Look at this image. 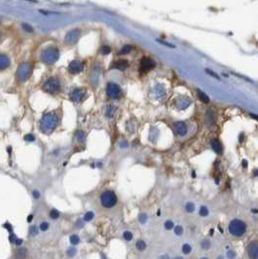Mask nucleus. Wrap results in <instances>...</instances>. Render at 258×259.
<instances>
[{
    "instance_id": "f257e3e1",
    "label": "nucleus",
    "mask_w": 258,
    "mask_h": 259,
    "mask_svg": "<svg viewBox=\"0 0 258 259\" xmlns=\"http://www.w3.org/2000/svg\"><path fill=\"white\" fill-rule=\"evenodd\" d=\"M59 123V117L55 112H49L43 115L40 120L39 128L43 134H51V132L58 127Z\"/></svg>"
},
{
    "instance_id": "f03ea898",
    "label": "nucleus",
    "mask_w": 258,
    "mask_h": 259,
    "mask_svg": "<svg viewBox=\"0 0 258 259\" xmlns=\"http://www.w3.org/2000/svg\"><path fill=\"white\" fill-rule=\"evenodd\" d=\"M59 50L55 47H49L45 50H43L41 53V59L42 61L46 64H54L59 59Z\"/></svg>"
},
{
    "instance_id": "7ed1b4c3",
    "label": "nucleus",
    "mask_w": 258,
    "mask_h": 259,
    "mask_svg": "<svg viewBox=\"0 0 258 259\" xmlns=\"http://www.w3.org/2000/svg\"><path fill=\"white\" fill-rule=\"evenodd\" d=\"M42 90L48 94L55 95L61 91V81L57 77H50L42 86Z\"/></svg>"
},
{
    "instance_id": "20e7f679",
    "label": "nucleus",
    "mask_w": 258,
    "mask_h": 259,
    "mask_svg": "<svg viewBox=\"0 0 258 259\" xmlns=\"http://www.w3.org/2000/svg\"><path fill=\"white\" fill-rule=\"evenodd\" d=\"M246 231V225L240 219H234L229 225V232L235 237H241Z\"/></svg>"
},
{
    "instance_id": "39448f33",
    "label": "nucleus",
    "mask_w": 258,
    "mask_h": 259,
    "mask_svg": "<svg viewBox=\"0 0 258 259\" xmlns=\"http://www.w3.org/2000/svg\"><path fill=\"white\" fill-rule=\"evenodd\" d=\"M117 196L113 191H104L100 196V203L102 207L106 208H111L117 204Z\"/></svg>"
},
{
    "instance_id": "423d86ee",
    "label": "nucleus",
    "mask_w": 258,
    "mask_h": 259,
    "mask_svg": "<svg viewBox=\"0 0 258 259\" xmlns=\"http://www.w3.org/2000/svg\"><path fill=\"white\" fill-rule=\"evenodd\" d=\"M122 90L120 88L119 85L115 84V83L110 82L106 86V95H108L110 98L113 99H118L121 97Z\"/></svg>"
},
{
    "instance_id": "0eeeda50",
    "label": "nucleus",
    "mask_w": 258,
    "mask_h": 259,
    "mask_svg": "<svg viewBox=\"0 0 258 259\" xmlns=\"http://www.w3.org/2000/svg\"><path fill=\"white\" fill-rule=\"evenodd\" d=\"M29 75H30V65L28 62H23L20 65L17 71V78L20 82H25L28 79Z\"/></svg>"
},
{
    "instance_id": "6e6552de",
    "label": "nucleus",
    "mask_w": 258,
    "mask_h": 259,
    "mask_svg": "<svg viewBox=\"0 0 258 259\" xmlns=\"http://www.w3.org/2000/svg\"><path fill=\"white\" fill-rule=\"evenodd\" d=\"M87 98V92L84 89H74L69 94V99L73 102L79 103Z\"/></svg>"
},
{
    "instance_id": "1a4fd4ad",
    "label": "nucleus",
    "mask_w": 258,
    "mask_h": 259,
    "mask_svg": "<svg viewBox=\"0 0 258 259\" xmlns=\"http://www.w3.org/2000/svg\"><path fill=\"white\" fill-rule=\"evenodd\" d=\"M80 36H81V32L79 29H73L66 34L64 41L67 45H74L79 40Z\"/></svg>"
},
{
    "instance_id": "9d476101",
    "label": "nucleus",
    "mask_w": 258,
    "mask_h": 259,
    "mask_svg": "<svg viewBox=\"0 0 258 259\" xmlns=\"http://www.w3.org/2000/svg\"><path fill=\"white\" fill-rule=\"evenodd\" d=\"M155 61H153L152 59L150 58H143L140 61V67H139V70L141 73H145V72H148L150 71L151 69H153L155 67Z\"/></svg>"
},
{
    "instance_id": "9b49d317",
    "label": "nucleus",
    "mask_w": 258,
    "mask_h": 259,
    "mask_svg": "<svg viewBox=\"0 0 258 259\" xmlns=\"http://www.w3.org/2000/svg\"><path fill=\"white\" fill-rule=\"evenodd\" d=\"M83 70V64L79 61H72L68 65V71L71 74H77Z\"/></svg>"
},
{
    "instance_id": "f8f14e48",
    "label": "nucleus",
    "mask_w": 258,
    "mask_h": 259,
    "mask_svg": "<svg viewBox=\"0 0 258 259\" xmlns=\"http://www.w3.org/2000/svg\"><path fill=\"white\" fill-rule=\"evenodd\" d=\"M247 253L251 258H258V241L251 242L247 247Z\"/></svg>"
},
{
    "instance_id": "ddd939ff",
    "label": "nucleus",
    "mask_w": 258,
    "mask_h": 259,
    "mask_svg": "<svg viewBox=\"0 0 258 259\" xmlns=\"http://www.w3.org/2000/svg\"><path fill=\"white\" fill-rule=\"evenodd\" d=\"M173 130L178 135H185L187 132V126L184 122H175L173 123Z\"/></svg>"
},
{
    "instance_id": "4468645a",
    "label": "nucleus",
    "mask_w": 258,
    "mask_h": 259,
    "mask_svg": "<svg viewBox=\"0 0 258 259\" xmlns=\"http://www.w3.org/2000/svg\"><path fill=\"white\" fill-rule=\"evenodd\" d=\"M129 66V62L126 61V59H119L116 62H114L112 64L111 68H116L119 69V70H125V69L128 68Z\"/></svg>"
},
{
    "instance_id": "2eb2a0df",
    "label": "nucleus",
    "mask_w": 258,
    "mask_h": 259,
    "mask_svg": "<svg viewBox=\"0 0 258 259\" xmlns=\"http://www.w3.org/2000/svg\"><path fill=\"white\" fill-rule=\"evenodd\" d=\"M210 145H212L214 152H216L217 154L222 153V145H221L220 141L218 140V139H216V138L212 139V140H210Z\"/></svg>"
},
{
    "instance_id": "dca6fc26",
    "label": "nucleus",
    "mask_w": 258,
    "mask_h": 259,
    "mask_svg": "<svg viewBox=\"0 0 258 259\" xmlns=\"http://www.w3.org/2000/svg\"><path fill=\"white\" fill-rule=\"evenodd\" d=\"M10 65V59L7 56L0 54V70H4Z\"/></svg>"
},
{
    "instance_id": "f3484780",
    "label": "nucleus",
    "mask_w": 258,
    "mask_h": 259,
    "mask_svg": "<svg viewBox=\"0 0 258 259\" xmlns=\"http://www.w3.org/2000/svg\"><path fill=\"white\" fill-rule=\"evenodd\" d=\"M190 103H191V101H189V99L187 98L183 97V98H178V101H177V102H176V106L177 107H179V106L182 104V105H184V108H186L190 105Z\"/></svg>"
},
{
    "instance_id": "a211bd4d",
    "label": "nucleus",
    "mask_w": 258,
    "mask_h": 259,
    "mask_svg": "<svg viewBox=\"0 0 258 259\" xmlns=\"http://www.w3.org/2000/svg\"><path fill=\"white\" fill-rule=\"evenodd\" d=\"M197 92H198V95H199L200 101H203L204 103H209V98L207 97V95L205 94V93L202 92V91H201V90H199V89L197 90Z\"/></svg>"
},
{
    "instance_id": "6ab92c4d",
    "label": "nucleus",
    "mask_w": 258,
    "mask_h": 259,
    "mask_svg": "<svg viewBox=\"0 0 258 259\" xmlns=\"http://www.w3.org/2000/svg\"><path fill=\"white\" fill-rule=\"evenodd\" d=\"M115 112H116V108L114 107L113 105H109L108 107L106 108V112H105L106 114L105 115H106V117L111 118L114 116V114H115Z\"/></svg>"
},
{
    "instance_id": "aec40b11",
    "label": "nucleus",
    "mask_w": 258,
    "mask_h": 259,
    "mask_svg": "<svg viewBox=\"0 0 258 259\" xmlns=\"http://www.w3.org/2000/svg\"><path fill=\"white\" fill-rule=\"evenodd\" d=\"M76 139L78 141H83L84 139H85V137H86V135H85V132H82V131H78L76 132Z\"/></svg>"
},
{
    "instance_id": "412c9836",
    "label": "nucleus",
    "mask_w": 258,
    "mask_h": 259,
    "mask_svg": "<svg viewBox=\"0 0 258 259\" xmlns=\"http://www.w3.org/2000/svg\"><path fill=\"white\" fill-rule=\"evenodd\" d=\"M130 51H132V46H130V45H126L121 49L120 54H121V55H126V54H129Z\"/></svg>"
},
{
    "instance_id": "4be33fe9",
    "label": "nucleus",
    "mask_w": 258,
    "mask_h": 259,
    "mask_svg": "<svg viewBox=\"0 0 258 259\" xmlns=\"http://www.w3.org/2000/svg\"><path fill=\"white\" fill-rule=\"evenodd\" d=\"M111 52V48L109 47V46H102L101 48H100V53H101V54H103V55H107V54H109V53Z\"/></svg>"
},
{
    "instance_id": "5701e85b",
    "label": "nucleus",
    "mask_w": 258,
    "mask_h": 259,
    "mask_svg": "<svg viewBox=\"0 0 258 259\" xmlns=\"http://www.w3.org/2000/svg\"><path fill=\"white\" fill-rule=\"evenodd\" d=\"M145 247H146V244L143 241H138L136 243V248H137V250H145Z\"/></svg>"
},
{
    "instance_id": "b1692460",
    "label": "nucleus",
    "mask_w": 258,
    "mask_h": 259,
    "mask_svg": "<svg viewBox=\"0 0 258 259\" xmlns=\"http://www.w3.org/2000/svg\"><path fill=\"white\" fill-rule=\"evenodd\" d=\"M79 242H80V239L77 235H72L71 237H70V243H71L72 245L79 244Z\"/></svg>"
},
{
    "instance_id": "393cba45",
    "label": "nucleus",
    "mask_w": 258,
    "mask_h": 259,
    "mask_svg": "<svg viewBox=\"0 0 258 259\" xmlns=\"http://www.w3.org/2000/svg\"><path fill=\"white\" fill-rule=\"evenodd\" d=\"M50 217L52 219H57L59 217V212L57 211V210H52L51 212H50Z\"/></svg>"
},
{
    "instance_id": "a878e982",
    "label": "nucleus",
    "mask_w": 258,
    "mask_h": 259,
    "mask_svg": "<svg viewBox=\"0 0 258 259\" xmlns=\"http://www.w3.org/2000/svg\"><path fill=\"white\" fill-rule=\"evenodd\" d=\"M93 218V212L89 211V212H87V213L85 214V216H84V221H90V220H92Z\"/></svg>"
},
{
    "instance_id": "bb28decb",
    "label": "nucleus",
    "mask_w": 258,
    "mask_h": 259,
    "mask_svg": "<svg viewBox=\"0 0 258 259\" xmlns=\"http://www.w3.org/2000/svg\"><path fill=\"white\" fill-rule=\"evenodd\" d=\"M123 237H124V239H125V240L130 241L133 239V234L130 233V232H129V231H126V232H124Z\"/></svg>"
},
{
    "instance_id": "cd10ccee",
    "label": "nucleus",
    "mask_w": 258,
    "mask_h": 259,
    "mask_svg": "<svg viewBox=\"0 0 258 259\" xmlns=\"http://www.w3.org/2000/svg\"><path fill=\"white\" fill-rule=\"evenodd\" d=\"M29 234L30 236H36L38 234V228L36 226H31L29 228Z\"/></svg>"
},
{
    "instance_id": "c85d7f7f",
    "label": "nucleus",
    "mask_w": 258,
    "mask_h": 259,
    "mask_svg": "<svg viewBox=\"0 0 258 259\" xmlns=\"http://www.w3.org/2000/svg\"><path fill=\"white\" fill-rule=\"evenodd\" d=\"M200 214L202 215V216H207V215L209 214V211H207V208L206 207H202V208H201Z\"/></svg>"
},
{
    "instance_id": "c756f323",
    "label": "nucleus",
    "mask_w": 258,
    "mask_h": 259,
    "mask_svg": "<svg viewBox=\"0 0 258 259\" xmlns=\"http://www.w3.org/2000/svg\"><path fill=\"white\" fill-rule=\"evenodd\" d=\"M194 210H195V207H194L192 203H188V204L186 205V211L188 212H193Z\"/></svg>"
},
{
    "instance_id": "7c9ffc66",
    "label": "nucleus",
    "mask_w": 258,
    "mask_h": 259,
    "mask_svg": "<svg viewBox=\"0 0 258 259\" xmlns=\"http://www.w3.org/2000/svg\"><path fill=\"white\" fill-rule=\"evenodd\" d=\"M26 252H28V251H26L25 248H23V247L22 248H20V250H18V255H19L20 257H25V255H26Z\"/></svg>"
},
{
    "instance_id": "2f4dec72",
    "label": "nucleus",
    "mask_w": 258,
    "mask_h": 259,
    "mask_svg": "<svg viewBox=\"0 0 258 259\" xmlns=\"http://www.w3.org/2000/svg\"><path fill=\"white\" fill-rule=\"evenodd\" d=\"M182 251H183V253L188 254L189 252L191 251V247L189 245H184L183 247H182Z\"/></svg>"
},
{
    "instance_id": "473e14b6",
    "label": "nucleus",
    "mask_w": 258,
    "mask_h": 259,
    "mask_svg": "<svg viewBox=\"0 0 258 259\" xmlns=\"http://www.w3.org/2000/svg\"><path fill=\"white\" fill-rule=\"evenodd\" d=\"M48 228H49V224L47 223V222H42V223L40 224V230L41 231L48 230Z\"/></svg>"
},
{
    "instance_id": "72a5a7b5",
    "label": "nucleus",
    "mask_w": 258,
    "mask_h": 259,
    "mask_svg": "<svg viewBox=\"0 0 258 259\" xmlns=\"http://www.w3.org/2000/svg\"><path fill=\"white\" fill-rule=\"evenodd\" d=\"M165 227H166L167 230H170V229H172L173 228V222H172V221H167L166 223H165Z\"/></svg>"
},
{
    "instance_id": "f704fd0d",
    "label": "nucleus",
    "mask_w": 258,
    "mask_h": 259,
    "mask_svg": "<svg viewBox=\"0 0 258 259\" xmlns=\"http://www.w3.org/2000/svg\"><path fill=\"white\" fill-rule=\"evenodd\" d=\"M25 139L26 141H34L35 137H34V135H26L25 137Z\"/></svg>"
},
{
    "instance_id": "c9c22d12",
    "label": "nucleus",
    "mask_w": 258,
    "mask_h": 259,
    "mask_svg": "<svg viewBox=\"0 0 258 259\" xmlns=\"http://www.w3.org/2000/svg\"><path fill=\"white\" fill-rule=\"evenodd\" d=\"M175 232L176 235H181L183 233V229H182L181 226H177V227H175Z\"/></svg>"
},
{
    "instance_id": "e433bc0d",
    "label": "nucleus",
    "mask_w": 258,
    "mask_h": 259,
    "mask_svg": "<svg viewBox=\"0 0 258 259\" xmlns=\"http://www.w3.org/2000/svg\"><path fill=\"white\" fill-rule=\"evenodd\" d=\"M3 226H4L6 229H7V230H8L9 232H12V231H13V227H12V225L10 224V223H8V222H7V223H5L4 225H3Z\"/></svg>"
},
{
    "instance_id": "4c0bfd02",
    "label": "nucleus",
    "mask_w": 258,
    "mask_h": 259,
    "mask_svg": "<svg viewBox=\"0 0 258 259\" xmlns=\"http://www.w3.org/2000/svg\"><path fill=\"white\" fill-rule=\"evenodd\" d=\"M22 27L25 28V30H28V32H30V31H32V30H33L31 26H29L28 25H26V24H23V25H22Z\"/></svg>"
},
{
    "instance_id": "58836bf2",
    "label": "nucleus",
    "mask_w": 258,
    "mask_h": 259,
    "mask_svg": "<svg viewBox=\"0 0 258 259\" xmlns=\"http://www.w3.org/2000/svg\"><path fill=\"white\" fill-rule=\"evenodd\" d=\"M67 252H68V255L72 256V255H74V253L76 252V250H75V248H73V247H70Z\"/></svg>"
},
{
    "instance_id": "ea45409f",
    "label": "nucleus",
    "mask_w": 258,
    "mask_h": 259,
    "mask_svg": "<svg viewBox=\"0 0 258 259\" xmlns=\"http://www.w3.org/2000/svg\"><path fill=\"white\" fill-rule=\"evenodd\" d=\"M33 197H34V199H36V200H37V199H39V197H40V193L39 192L37 191V190H34L33 191Z\"/></svg>"
},
{
    "instance_id": "a19ab883",
    "label": "nucleus",
    "mask_w": 258,
    "mask_h": 259,
    "mask_svg": "<svg viewBox=\"0 0 258 259\" xmlns=\"http://www.w3.org/2000/svg\"><path fill=\"white\" fill-rule=\"evenodd\" d=\"M202 245H202L203 247H205V248H209L210 244H209V241H205V242H203V244H202Z\"/></svg>"
},
{
    "instance_id": "79ce46f5",
    "label": "nucleus",
    "mask_w": 258,
    "mask_h": 259,
    "mask_svg": "<svg viewBox=\"0 0 258 259\" xmlns=\"http://www.w3.org/2000/svg\"><path fill=\"white\" fill-rule=\"evenodd\" d=\"M22 244V240H21V239H16V241H15L16 245H21Z\"/></svg>"
},
{
    "instance_id": "37998d69",
    "label": "nucleus",
    "mask_w": 258,
    "mask_h": 259,
    "mask_svg": "<svg viewBox=\"0 0 258 259\" xmlns=\"http://www.w3.org/2000/svg\"><path fill=\"white\" fill-rule=\"evenodd\" d=\"M10 242H14L15 243V241H16V239H17V237H16V235H14V234H12V235H10Z\"/></svg>"
},
{
    "instance_id": "c03bdc74",
    "label": "nucleus",
    "mask_w": 258,
    "mask_h": 259,
    "mask_svg": "<svg viewBox=\"0 0 258 259\" xmlns=\"http://www.w3.org/2000/svg\"><path fill=\"white\" fill-rule=\"evenodd\" d=\"M139 220L142 222V223H144V222L146 221V216L144 214H142V215H140V217H139Z\"/></svg>"
},
{
    "instance_id": "a18cd8bd",
    "label": "nucleus",
    "mask_w": 258,
    "mask_h": 259,
    "mask_svg": "<svg viewBox=\"0 0 258 259\" xmlns=\"http://www.w3.org/2000/svg\"><path fill=\"white\" fill-rule=\"evenodd\" d=\"M207 72L210 73V75H212V76H214V77H215V78H217V79H218V76H217V75H215V73H213V72H210L209 70H207Z\"/></svg>"
},
{
    "instance_id": "49530a36",
    "label": "nucleus",
    "mask_w": 258,
    "mask_h": 259,
    "mask_svg": "<svg viewBox=\"0 0 258 259\" xmlns=\"http://www.w3.org/2000/svg\"><path fill=\"white\" fill-rule=\"evenodd\" d=\"M243 167H244V169H246V168H247V162H246V160H244V161H243Z\"/></svg>"
},
{
    "instance_id": "de8ad7c7",
    "label": "nucleus",
    "mask_w": 258,
    "mask_h": 259,
    "mask_svg": "<svg viewBox=\"0 0 258 259\" xmlns=\"http://www.w3.org/2000/svg\"><path fill=\"white\" fill-rule=\"evenodd\" d=\"M250 117H251V118H253V119H255V120H257V121H258V116H257V115L250 114Z\"/></svg>"
},
{
    "instance_id": "09e8293b",
    "label": "nucleus",
    "mask_w": 258,
    "mask_h": 259,
    "mask_svg": "<svg viewBox=\"0 0 258 259\" xmlns=\"http://www.w3.org/2000/svg\"><path fill=\"white\" fill-rule=\"evenodd\" d=\"M77 224H78V227H82V226H83V222H82V220H79L78 222H77Z\"/></svg>"
},
{
    "instance_id": "8fccbe9b",
    "label": "nucleus",
    "mask_w": 258,
    "mask_h": 259,
    "mask_svg": "<svg viewBox=\"0 0 258 259\" xmlns=\"http://www.w3.org/2000/svg\"><path fill=\"white\" fill-rule=\"evenodd\" d=\"M32 218H33L32 215H28V222H31Z\"/></svg>"
},
{
    "instance_id": "3c124183",
    "label": "nucleus",
    "mask_w": 258,
    "mask_h": 259,
    "mask_svg": "<svg viewBox=\"0 0 258 259\" xmlns=\"http://www.w3.org/2000/svg\"><path fill=\"white\" fill-rule=\"evenodd\" d=\"M254 175H255V177H258V170L254 171Z\"/></svg>"
}]
</instances>
